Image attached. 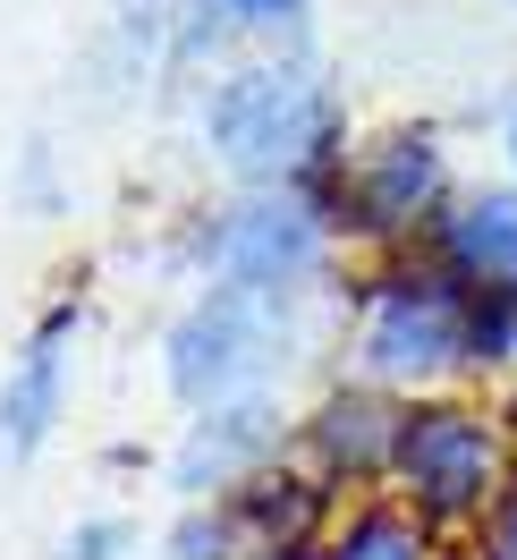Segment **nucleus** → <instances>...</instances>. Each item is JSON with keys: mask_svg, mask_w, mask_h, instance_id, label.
Returning <instances> with one entry per match:
<instances>
[{"mask_svg": "<svg viewBox=\"0 0 517 560\" xmlns=\"http://www.w3.org/2000/svg\"><path fill=\"white\" fill-rule=\"evenodd\" d=\"M204 144L212 162H230L255 187H314L348 162L331 85L314 69H289V60L221 77L204 94Z\"/></svg>", "mask_w": 517, "mask_h": 560, "instance_id": "obj_1", "label": "nucleus"}, {"mask_svg": "<svg viewBox=\"0 0 517 560\" xmlns=\"http://www.w3.org/2000/svg\"><path fill=\"white\" fill-rule=\"evenodd\" d=\"M517 458H509V424L492 408L467 399H408L399 417V458H390V485L424 526H475L492 518V501L509 492Z\"/></svg>", "mask_w": 517, "mask_h": 560, "instance_id": "obj_2", "label": "nucleus"}, {"mask_svg": "<svg viewBox=\"0 0 517 560\" xmlns=\"http://www.w3.org/2000/svg\"><path fill=\"white\" fill-rule=\"evenodd\" d=\"M356 365L381 390H433L467 365V289L449 280L442 255L374 272L356 315Z\"/></svg>", "mask_w": 517, "mask_h": 560, "instance_id": "obj_3", "label": "nucleus"}, {"mask_svg": "<svg viewBox=\"0 0 517 560\" xmlns=\"http://www.w3.org/2000/svg\"><path fill=\"white\" fill-rule=\"evenodd\" d=\"M322 255H331V230H322V212H314L297 187L246 196V205H230L221 221L196 230V264H204L221 289H263V298L306 289V280L322 272Z\"/></svg>", "mask_w": 517, "mask_h": 560, "instance_id": "obj_4", "label": "nucleus"}, {"mask_svg": "<svg viewBox=\"0 0 517 560\" xmlns=\"http://www.w3.org/2000/svg\"><path fill=\"white\" fill-rule=\"evenodd\" d=\"M449 212V153L433 128H390L356 162H340V221L356 238L399 246Z\"/></svg>", "mask_w": 517, "mask_h": 560, "instance_id": "obj_5", "label": "nucleus"}, {"mask_svg": "<svg viewBox=\"0 0 517 560\" xmlns=\"http://www.w3.org/2000/svg\"><path fill=\"white\" fill-rule=\"evenodd\" d=\"M280 331H289V323H280V298H263V289H212L204 306L171 331V390L196 399V408L255 390L272 374Z\"/></svg>", "mask_w": 517, "mask_h": 560, "instance_id": "obj_6", "label": "nucleus"}, {"mask_svg": "<svg viewBox=\"0 0 517 560\" xmlns=\"http://www.w3.org/2000/svg\"><path fill=\"white\" fill-rule=\"evenodd\" d=\"M280 442H289V417H280L263 390H238V399H212L204 417H196V433L171 458V476H178V492H212V485L238 492L246 476L272 467Z\"/></svg>", "mask_w": 517, "mask_h": 560, "instance_id": "obj_7", "label": "nucleus"}, {"mask_svg": "<svg viewBox=\"0 0 517 560\" xmlns=\"http://www.w3.org/2000/svg\"><path fill=\"white\" fill-rule=\"evenodd\" d=\"M399 417H408V408H399V399H381V383L331 390V399L306 417L314 476H348V485L390 476V458H399Z\"/></svg>", "mask_w": 517, "mask_h": 560, "instance_id": "obj_8", "label": "nucleus"}, {"mask_svg": "<svg viewBox=\"0 0 517 560\" xmlns=\"http://www.w3.org/2000/svg\"><path fill=\"white\" fill-rule=\"evenodd\" d=\"M433 255L458 289H517V196H458L433 221Z\"/></svg>", "mask_w": 517, "mask_h": 560, "instance_id": "obj_9", "label": "nucleus"}, {"mask_svg": "<svg viewBox=\"0 0 517 560\" xmlns=\"http://www.w3.org/2000/svg\"><path fill=\"white\" fill-rule=\"evenodd\" d=\"M322 518H331V476H280V467H263L230 501V526H238L246 552H306L322 535Z\"/></svg>", "mask_w": 517, "mask_h": 560, "instance_id": "obj_10", "label": "nucleus"}, {"mask_svg": "<svg viewBox=\"0 0 517 560\" xmlns=\"http://www.w3.org/2000/svg\"><path fill=\"white\" fill-rule=\"evenodd\" d=\"M69 315L51 323V331H35L26 340V357H17V374L0 383V458H26L51 433V417H60V374H69Z\"/></svg>", "mask_w": 517, "mask_h": 560, "instance_id": "obj_11", "label": "nucleus"}, {"mask_svg": "<svg viewBox=\"0 0 517 560\" xmlns=\"http://www.w3.org/2000/svg\"><path fill=\"white\" fill-rule=\"evenodd\" d=\"M322 560H433V526L415 510H390V501H365L348 526H331Z\"/></svg>", "mask_w": 517, "mask_h": 560, "instance_id": "obj_12", "label": "nucleus"}, {"mask_svg": "<svg viewBox=\"0 0 517 560\" xmlns=\"http://www.w3.org/2000/svg\"><path fill=\"white\" fill-rule=\"evenodd\" d=\"M467 365H517V289H467Z\"/></svg>", "mask_w": 517, "mask_h": 560, "instance_id": "obj_13", "label": "nucleus"}, {"mask_svg": "<svg viewBox=\"0 0 517 560\" xmlns=\"http://www.w3.org/2000/svg\"><path fill=\"white\" fill-rule=\"evenodd\" d=\"M238 526H230V510H196V518L171 535V560H238Z\"/></svg>", "mask_w": 517, "mask_h": 560, "instance_id": "obj_14", "label": "nucleus"}, {"mask_svg": "<svg viewBox=\"0 0 517 560\" xmlns=\"http://www.w3.org/2000/svg\"><path fill=\"white\" fill-rule=\"evenodd\" d=\"M119 544H128V526H119V518H85L69 535V560H119Z\"/></svg>", "mask_w": 517, "mask_h": 560, "instance_id": "obj_15", "label": "nucleus"}, {"mask_svg": "<svg viewBox=\"0 0 517 560\" xmlns=\"http://www.w3.org/2000/svg\"><path fill=\"white\" fill-rule=\"evenodd\" d=\"M238 26H297L306 18V0H221Z\"/></svg>", "mask_w": 517, "mask_h": 560, "instance_id": "obj_16", "label": "nucleus"}, {"mask_svg": "<svg viewBox=\"0 0 517 560\" xmlns=\"http://www.w3.org/2000/svg\"><path fill=\"white\" fill-rule=\"evenodd\" d=\"M492 560H517V476H509V492H501V501H492Z\"/></svg>", "mask_w": 517, "mask_h": 560, "instance_id": "obj_17", "label": "nucleus"}, {"mask_svg": "<svg viewBox=\"0 0 517 560\" xmlns=\"http://www.w3.org/2000/svg\"><path fill=\"white\" fill-rule=\"evenodd\" d=\"M509 162H517V119H509Z\"/></svg>", "mask_w": 517, "mask_h": 560, "instance_id": "obj_18", "label": "nucleus"}, {"mask_svg": "<svg viewBox=\"0 0 517 560\" xmlns=\"http://www.w3.org/2000/svg\"><path fill=\"white\" fill-rule=\"evenodd\" d=\"M509 433H517V417H509Z\"/></svg>", "mask_w": 517, "mask_h": 560, "instance_id": "obj_19", "label": "nucleus"}]
</instances>
